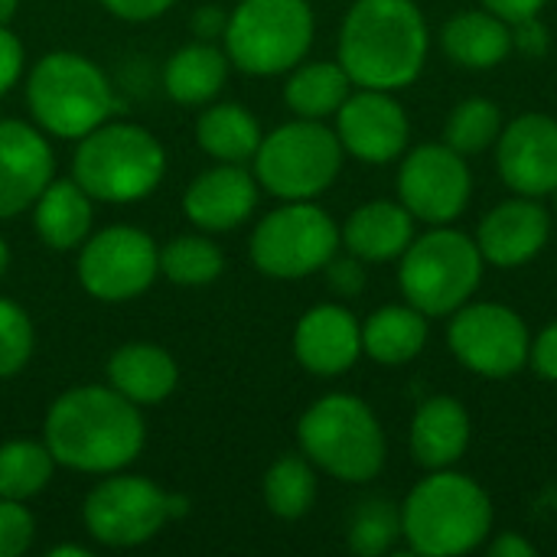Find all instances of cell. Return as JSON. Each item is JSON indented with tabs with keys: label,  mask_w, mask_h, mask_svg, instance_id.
<instances>
[{
	"label": "cell",
	"mask_w": 557,
	"mask_h": 557,
	"mask_svg": "<svg viewBox=\"0 0 557 557\" xmlns=\"http://www.w3.org/2000/svg\"><path fill=\"white\" fill-rule=\"evenodd\" d=\"M46 447L55 463L78 473H114L137 460L144 421L114 388L85 385L59 395L46 414Z\"/></svg>",
	"instance_id": "obj_1"
},
{
	"label": "cell",
	"mask_w": 557,
	"mask_h": 557,
	"mask_svg": "<svg viewBox=\"0 0 557 557\" xmlns=\"http://www.w3.org/2000/svg\"><path fill=\"white\" fill-rule=\"evenodd\" d=\"M428 20L414 0H356L339 29V65L359 88H408L428 62Z\"/></svg>",
	"instance_id": "obj_2"
},
{
	"label": "cell",
	"mask_w": 557,
	"mask_h": 557,
	"mask_svg": "<svg viewBox=\"0 0 557 557\" xmlns=\"http://www.w3.org/2000/svg\"><path fill=\"white\" fill-rule=\"evenodd\" d=\"M490 529L493 503L486 490L454 470H428V480L401 506V535L414 555H470L486 542Z\"/></svg>",
	"instance_id": "obj_3"
},
{
	"label": "cell",
	"mask_w": 557,
	"mask_h": 557,
	"mask_svg": "<svg viewBox=\"0 0 557 557\" xmlns=\"http://www.w3.org/2000/svg\"><path fill=\"white\" fill-rule=\"evenodd\" d=\"M304 454L343 483H369L385 467V431L356 395H326L297 424Z\"/></svg>",
	"instance_id": "obj_4"
},
{
	"label": "cell",
	"mask_w": 557,
	"mask_h": 557,
	"mask_svg": "<svg viewBox=\"0 0 557 557\" xmlns=\"http://www.w3.org/2000/svg\"><path fill=\"white\" fill-rule=\"evenodd\" d=\"M166 170L160 140L137 124H98L78 137L75 183L101 202H137L157 189Z\"/></svg>",
	"instance_id": "obj_5"
},
{
	"label": "cell",
	"mask_w": 557,
	"mask_h": 557,
	"mask_svg": "<svg viewBox=\"0 0 557 557\" xmlns=\"http://www.w3.org/2000/svg\"><path fill=\"white\" fill-rule=\"evenodd\" d=\"M483 255L476 238L450 228L434 225L428 235L414 238L398 268L401 294L411 307H418L428 320L450 317L460 310L483 281Z\"/></svg>",
	"instance_id": "obj_6"
},
{
	"label": "cell",
	"mask_w": 557,
	"mask_h": 557,
	"mask_svg": "<svg viewBox=\"0 0 557 557\" xmlns=\"http://www.w3.org/2000/svg\"><path fill=\"white\" fill-rule=\"evenodd\" d=\"M26 101L39 127L69 140L104 124L114 108L104 72L78 52L42 55L29 72Z\"/></svg>",
	"instance_id": "obj_7"
},
{
	"label": "cell",
	"mask_w": 557,
	"mask_h": 557,
	"mask_svg": "<svg viewBox=\"0 0 557 557\" xmlns=\"http://www.w3.org/2000/svg\"><path fill=\"white\" fill-rule=\"evenodd\" d=\"M225 55L248 75L294 69L313 42V10L307 0H242L225 23Z\"/></svg>",
	"instance_id": "obj_8"
},
{
	"label": "cell",
	"mask_w": 557,
	"mask_h": 557,
	"mask_svg": "<svg viewBox=\"0 0 557 557\" xmlns=\"http://www.w3.org/2000/svg\"><path fill=\"white\" fill-rule=\"evenodd\" d=\"M343 144L323 121L297 117L261 137L255 176L277 199H317L343 170Z\"/></svg>",
	"instance_id": "obj_9"
},
{
	"label": "cell",
	"mask_w": 557,
	"mask_h": 557,
	"mask_svg": "<svg viewBox=\"0 0 557 557\" xmlns=\"http://www.w3.org/2000/svg\"><path fill=\"white\" fill-rule=\"evenodd\" d=\"M339 248V228L326 209L294 199L264 215L251 235V261L261 274L297 281L323 271Z\"/></svg>",
	"instance_id": "obj_10"
},
{
	"label": "cell",
	"mask_w": 557,
	"mask_h": 557,
	"mask_svg": "<svg viewBox=\"0 0 557 557\" xmlns=\"http://www.w3.org/2000/svg\"><path fill=\"white\" fill-rule=\"evenodd\" d=\"M450 352L483 379H509L529 366L532 333L525 320L503 304H463L450 313Z\"/></svg>",
	"instance_id": "obj_11"
},
{
	"label": "cell",
	"mask_w": 557,
	"mask_h": 557,
	"mask_svg": "<svg viewBox=\"0 0 557 557\" xmlns=\"http://www.w3.org/2000/svg\"><path fill=\"white\" fill-rule=\"evenodd\" d=\"M88 535L111 548H131L150 542L173 516L170 496L144 476H114L98 483L85 499Z\"/></svg>",
	"instance_id": "obj_12"
},
{
	"label": "cell",
	"mask_w": 557,
	"mask_h": 557,
	"mask_svg": "<svg viewBox=\"0 0 557 557\" xmlns=\"http://www.w3.org/2000/svg\"><path fill=\"white\" fill-rule=\"evenodd\" d=\"M160 271L157 245L147 232L131 225H111L98 232L78 258L82 287L108 304L131 300L144 294Z\"/></svg>",
	"instance_id": "obj_13"
},
{
	"label": "cell",
	"mask_w": 557,
	"mask_h": 557,
	"mask_svg": "<svg viewBox=\"0 0 557 557\" xmlns=\"http://www.w3.org/2000/svg\"><path fill=\"white\" fill-rule=\"evenodd\" d=\"M470 193V166L450 144H421L398 170V202L428 225H450L467 209Z\"/></svg>",
	"instance_id": "obj_14"
},
{
	"label": "cell",
	"mask_w": 557,
	"mask_h": 557,
	"mask_svg": "<svg viewBox=\"0 0 557 557\" xmlns=\"http://www.w3.org/2000/svg\"><path fill=\"white\" fill-rule=\"evenodd\" d=\"M408 114L392 98V91L362 88L349 91V98L336 111V137L346 153L366 163H392L408 147Z\"/></svg>",
	"instance_id": "obj_15"
},
{
	"label": "cell",
	"mask_w": 557,
	"mask_h": 557,
	"mask_svg": "<svg viewBox=\"0 0 557 557\" xmlns=\"http://www.w3.org/2000/svg\"><path fill=\"white\" fill-rule=\"evenodd\" d=\"M496 166L503 183L542 199L557 189V121L548 114H519L496 140Z\"/></svg>",
	"instance_id": "obj_16"
},
{
	"label": "cell",
	"mask_w": 557,
	"mask_h": 557,
	"mask_svg": "<svg viewBox=\"0 0 557 557\" xmlns=\"http://www.w3.org/2000/svg\"><path fill=\"white\" fill-rule=\"evenodd\" d=\"M552 238L548 209L532 196H516L499 202L476 232V245L483 261L496 268H519L529 264Z\"/></svg>",
	"instance_id": "obj_17"
},
{
	"label": "cell",
	"mask_w": 557,
	"mask_h": 557,
	"mask_svg": "<svg viewBox=\"0 0 557 557\" xmlns=\"http://www.w3.org/2000/svg\"><path fill=\"white\" fill-rule=\"evenodd\" d=\"M52 183V150L23 121H0V219L20 215Z\"/></svg>",
	"instance_id": "obj_18"
},
{
	"label": "cell",
	"mask_w": 557,
	"mask_h": 557,
	"mask_svg": "<svg viewBox=\"0 0 557 557\" xmlns=\"http://www.w3.org/2000/svg\"><path fill=\"white\" fill-rule=\"evenodd\" d=\"M297 362L313 375H339L362 356V323L339 304L307 310L294 330Z\"/></svg>",
	"instance_id": "obj_19"
},
{
	"label": "cell",
	"mask_w": 557,
	"mask_h": 557,
	"mask_svg": "<svg viewBox=\"0 0 557 557\" xmlns=\"http://www.w3.org/2000/svg\"><path fill=\"white\" fill-rule=\"evenodd\" d=\"M258 206V180L238 166L225 163L215 170H206L193 180V186L183 196V209L189 222H196L206 232H228L238 228Z\"/></svg>",
	"instance_id": "obj_20"
},
{
	"label": "cell",
	"mask_w": 557,
	"mask_h": 557,
	"mask_svg": "<svg viewBox=\"0 0 557 557\" xmlns=\"http://www.w3.org/2000/svg\"><path fill=\"white\" fill-rule=\"evenodd\" d=\"M470 447V414L454 395L421 401L411 421V454L424 470H450Z\"/></svg>",
	"instance_id": "obj_21"
},
{
	"label": "cell",
	"mask_w": 557,
	"mask_h": 557,
	"mask_svg": "<svg viewBox=\"0 0 557 557\" xmlns=\"http://www.w3.org/2000/svg\"><path fill=\"white\" fill-rule=\"evenodd\" d=\"M339 238L359 261H392L414 242V215L401 202L375 199L346 219Z\"/></svg>",
	"instance_id": "obj_22"
},
{
	"label": "cell",
	"mask_w": 557,
	"mask_h": 557,
	"mask_svg": "<svg viewBox=\"0 0 557 557\" xmlns=\"http://www.w3.org/2000/svg\"><path fill=\"white\" fill-rule=\"evenodd\" d=\"M444 52L463 69H496L512 52V26L493 10H467L441 29Z\"/></svg>",
	"instance_id": "obj_23"
},
{
	"label": "cell",
	"mask_w": 557,
	"mask_h": 557,
	"mask_svg": "<svg viewBox=\"0 0 557 557\" xmlns=\"http://www.w3.org/2000/svg\"><path fill=\"white\" fill-rule=\"evenodd\" d=\"M111 388L134 405H160L176 388V362L166 349L153 343L121 346L108 362Z\"/></svg>",
	"instance_id": "obj_24"
},
{
	"label": "cell",
	"mask_w": 557,
	"mask_h": 557,
	"mask_svg": "<svg viewBox=\"0 0 557 557\" xmlns=\"http://www.w3.org/2000/svg\"><path fill=\"white\" fill-rule=\"evenodd\" d=\"M428 317L411 304L375 310L362 323V352L382 366H405L428 346Z\"/></svg>",
	"instance_id": "obj_25"
},
{
	"label": "cell",
	"mask_w": 557,
	"mask_h": 557,
	"mask_svg": "<svg viewBox=\"0 0 557 557\" xmlns=\"http://www.w3.org/2000/svg\"><path fill=\"white\" fill-rule=\"evenodd\" d=\"M91 196L75 180H52L36 206V232L49 248H75L91 228Z\"/></svg>",
	"instance_id": "obj_26"
},
{
	"label": "cell",
	"mask_w": 557,
	"mask_h": 557,
	"mask_svg": "<svg viewBox=\"0 0 557 557\" xmlns=\"http://www.w3.org/2000/svg\"><path fill=\"white\" fill-rule=\"evenodd\" d=\"M228 78V55L209 42L183 46L163 69V88L180 104H202L222 91Z\"/></svg>",
	"instance_id": "obj_27"
},
{
	"label": "cell",
	"mask_w": 557,
	"mask_h": 557,
	"mask_svg": "<svg viewBox=\"0 0 557 557\" xmlns=\"http://www.w3.org/2000/svg\"><path fill=\"white\" fill-rule=\"evenodd\" d=\"M352 78L339 62H310L294 69L284 88V101L297 117L323 121L339 111V104L349 98Z\"/></svg>",
	"instance_id": "obj_28"
},
{
	"label": "cell",
	"mask_w": 557,
	"mask_h": 557,
	"mask_svg": "<svg viewBox=\"0 0 557 557\" xmlns=\"http://www.w3.org/2000/svg\"><path fill=\"white\" fill-rule=\"evenodd\" d=\"M199 147L222 163H245L261 144V127L242 104H215L196 124Z\"/></svg>",
	"instance_id": "obj_29"
},
{
	"label": "cell",
	"mask_w": 557,
	"mask_h": 557,
	"mask_svg": "<svg viewBox=\"0 0 557 557\" xmlns=\"http://www.w3.org/2000/svg\"><path fill=\"white\" fill-rule=\"evenodd\" d=\"M52 454L46 444L10 441L0 447V499H29L52 476Z\"/></svg>",
	"instance_id": "obj_30"
},
{
	"label": "cell",
	"mask_w": 557,
	"mask_h": 557,
	"mask_svg": "<svg viewBox=\"0 0 557 557\" xmlns=\"http://www.w3.org/2000/svg\"><path fill=\"white\" fill-rule=\"evenodd\" d=\"M317 499V476L307 460L281 457L264 476V503L277 519H300Z\"/></svg>",
	"instance_id": "obj_31"
},
{
	"label": "cell",
	"mask_w": 557,
	"mask_h": 557,
	"mask_svg": "<svg viewBox=\"0 0 557 557\" xmlns=\"http://www.w3.org/2000/svg\"><path fill=\"white\" fill-rule=\"evenodd\" d=\"M503 134V111L490 98H467L460 101L444 127V144H450L457 153H483L493 147Z\"/></svg>",
	"instance_id": "obj_32"
},
{
	"label": "cell",
	"mask_w": 557,
	"mask_h": 557,
	"mask_svg": "<svg viewBox=\"0 0 557 557\" xmlns=\"http://www.w3.org/2000/svg\"><path fill=\"white\" fill-rule=\"evenodd\" d=\"M225 258L222 251L209 242V238H196V235H183L163 245L160 251V271L173 281V284H209L222 274Z\"/></svg>",
	"instance_id": "obj_33"
},
{
	"label": "cell",
	"mask_w": 557,
	"mask_h": 557,
	"mask_svg": "<svg viewBox=\"0 0 557 557\" xmlns=\"http://www.w3.org/2000/svg\"><path fill=\"white\" fill-rule=\"evenodd\" d=\"M401 539V509L388 499H369L349 522V548L362 557L388 555Z\"/></svg>",
	"instance_id": "obj_34"
},
{
	"label": "cell",
	"mask_w": 557,
	"mask_h": 557,
	"mask_svg": "<svg viewBox=\"0 0 557 557\" xmlns=\"http://www.w3.org/2000/svg\"><path fill=\"white\" fill-rule=\"evenodd\" d=\"M33 352V323L23 307L0 297V379L16 375Z\"/></svg>",
	"instance_id": "obj_35"
},
{
	"label": "cell",
	"mask_w": 557,
	"mask_h": 557,
	"mask_svg": "<svg viewBox=\"0 0 557 557\" xmlns=\"http://www.w3.org/2000/svg\"><path fill=\"white\" fill-rule=\"evenodd\" d=\"M33 542V516L16 499H0V557H20Z\"/></svg>",
	"instance_id": "obj_36"
},
{
	"label": "cell",
	"mask_w": 557,
	"mask_h": 557,
	"mask_svg": "<svg viewBox=\"0 0 557 557\" xmlns=\"http://www.w3.org/2000/svg\"><path fill=\"white\" fill-rule=\"evenodd\" d=\"M509 26H512V49H519L529 59H542L548 52L552 36H548V26L539 16H522V20H516Z\"/></svg>",
	"instance_id": "obj_37"
},
{
	"label": "cell",
	"mask_w": 557,
	"mask_h": 557,
	"mask_svg": "<svg viewBox=\"0 0 557 557\" xmlns=\"http://www.w3.org/2000/svg\"><path fill=\"white\" fill-rule=\"evenodd\" d=\"M326 277H330V287L336 294H346V297H356L366 287V271H362L356 255L352 258H336L333 255L330 264H326Z\"/></svg>",
	"instance_id": "obj_38"
},
{
	"label": "cell",
	"mask_w": 557,
	"mask_h": 557,
	"mask_svg": "<svg viewBox=\"0 0 557 557\" xmlns=\"http://www.w3.org/2000/svg\"><path fill=\"white\" fill-rule=\"evenodd\" d=\"M529 362L532 369L545 379V382H557V320L548 323L535 343H532V352H529Z\"/></svg>",
	"instance_id": "obj_39"
},
{
	"label": "cell",
	"mask_w": 557,
	"mask_h": 557,
	"mask_svg": "<svg viewBox=\"0 0 557 557\" xmlns=\"http://www.w3.org/2000/svg\"><path fill=\"white\" fill-rule=\"evenodd\" d=\"M20 72H23V46L7 26H0V98L16 85Z\"/></svg>",
	"instance_id": "obj_40"
},
{
	"label": "cell",
	"mask_w": 557,
	"mask_h": 557,
	"mask_svg": "<svg viewBox=\"0 0 557 557\" xmlns=\"http://www.w3.org/2000/svg\"><path fill=\"white\" fill-rule=\"evenodd\" d=\"M104 10H111L121 20L140 23V20H153L160 13H166L176 0H101Z\"/></svg>",
	"instance_id": "obj_41"
},
{
	"label": "cell",
	"mask_w": 557,
	"mask_h": 557,
	"mask_svg": "<svg viewBox=\"0 0 557 557\" xmlns=\"http://www.w3.org/2000/svg\"><path fill=\"white\" fill-rule=\"evenodd\" d=\"M545 3L548 0H483V7L493 10L496 16H503L506 23H516L522 16H539Z\"/></svg>",
	"instance_id": "obj_42"
},
{
	"label": "cell",
	"mask_w": 557,
	"mask_h": 557,
	"mask_svg": "<svg viewBox=\"0 0 557 557\" xmlns=\"http://www.w3.org/2000/svg\"><path fill=\"white\" fill-rule=\"evenodd\" d=\"M490 555L493 557H532L535 555V545L529 539H522L519 532H503L493 545H490Z\"/></svg>",
	"instance_id": "obj_43"
},
{
	"label": "cell",
	"mask_w": 557,
	"mask_h": 557,
	"mask_svg": "<svg viewBox=\"0 0 557 557\" xmlns=\"http://www.w3.org/2000/svg\"><path fill=\"white\" fill-rule=\"evenodd\" d=\"M225 23H228V16L219 7H202L196 13V20H193V29H196V36L209 39V36H222L225 33Z\"/></svg>",
	"instance_id": "obj_44"
},
{
	"label": "cell",
	"mask_w": 557,
	"mask_h": 557,
	"mask_svg": "<svg viewBox=\"0 0 557 557\" xmlns=\"http://www.w3.org/2000/svg\"><path fill=\"white\" fill-rule=\"evenodd\" d=\"M49 557H91V552L82 545H59V548H49Z\"/></svg>",
	"instance_id": "obj_45"
},
{
	"label": "cell",
	"mask_w": 557,
	"mask_h": 557,
	"mask_svg": "<svg viewBox=\"0 0 557 557\" xmlns=\"http://www.w3.org/2000/svg\"><path fill=\"white\" fill-rule=\"evenodd\" d=\"M16 3L20 0H0V26H7V20L16 13Z\"/></svg>",
	"instance_id": "obj_46"
},
{
	"label": "cell",
	"mask_w": 557,
	"mask_h": 557,
	"mask_svg": "<svg viewBox=\"0 0 557 557\" xmlns=\"http://www.w3.org/2000/svg\"><path fill=\"white\" fill-rule=\"evenodd\" d=\"M7 261H10V251H7V242L0 238V274L7 271Z\"/></svg>",
	"instance_id": "obj_47"
},
{
	"label": "cell",
	"mask_w": 557,
	"mask_h": 557,
	"mask_svg": "<svg viewBox=\"0 0 557 557\" xmlns=\"http://www.w3.org/2000/svg\"><path fill=\"white\" fill-rule=\"evenodd\" d=\"M555 199H557V189H555Z\"/></svg>",
	"instance_id": "obj_48"
}]
</instances>
